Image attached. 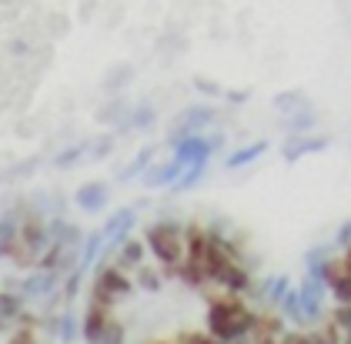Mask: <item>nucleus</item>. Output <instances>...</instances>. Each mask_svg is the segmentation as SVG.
<instances>
[{
	"label": "nucleus",
	"instance_id": "1",
	"mask_svg": "<svg viewBox=\"0 0 351 344\" xmlns=\"http://www.w3.org/2000/svg\"><path fill=\"white\" fill-rule=\"evenodd\" d=\"M324 338L328 344H351V234L324 267Z\"/></svg>",
	"mask_w": 351,
	"mask_h": 344
},
{
	"label": "nucleus",
	"instance_id": "2",
	"mask_svg": "<svg viewBox=\"0 0 351 344\" xmlns=\"http://www.w3.org/2000/svg\"><path fill=\"white\" fill-rule=\"evenodd\" d=\"M231 344H328V338L322 331H301V328H291L281 318L261 311L258 321H254V328Z\"/></svg>",
	"mask_w": 351,
	"mask_h": 344
},
{
	"label": "nucleus",
	"instance_id": "3",
	"mask_svg": "<svg viewBox=\"0 0 351 344\" xmlns=\"http://www.w3.org/2000/svg\"><path fill=\"white\" fill-rule=\"evenodd\" d=\"M17 238H21V221L14 214H3L0 217V258H14Z\"/></svg>",
	"mask_w": 351,
	"mask_h": 344
},
{
	"label": "nucleus",
	"instance_id": "4",
	"mask_svg": "<svg viewBox=\"0 0 351 344\" xmlns=\"http://www.w3.org/2000/svg\"><path fill=\"white\" fill-rule=\"evenodd\" d=\"M54 284H57V271H44V274H37V278H27L21 291L34 297V294H47Z\"/></svg>",
	"mask_w": 351,
	"mask_h": 344
},
{
	"label": "nucleus",
	"instance_id": "5",
	"mask_svg": "<svg viewBox=\"0 0 351 344\" xmlns=\"http://www.w3.org/2000/svg\"><path fill=\"white\" fill-rule=\"evenodd\" d=\"M77 204H81V208H87V211H94V208L101 204V187L87 184L84 191H77Z\"/></svg>",
	"mask_w": 351,
	"mask_h": 344
},
{
	"label": "nucleus",
	"instance_id": "6",
	"mask_svg": "<svg viewBox=\"0 0 351 344\" xmlns=\"http://www.w3.org/2000/svg\"><path fill=\"white\" fill-rule=\"evenodd\" d=\"M21 297L17 294H0V318H17L21 315Z\"/></svg>",
	"mask_w": 351,
	"mask_h": 344
},
{
	"label": "nucleus",
	"instance_id": "7",
	"mask_svg": "<svg viewBox=\"0 0 351 344\" xmlns=\"http://www.w3.org/2000/svg\"><path fill=\"white\" fill-rule=\"evenodd\" d=\"M10 344H37V341H34V331H17L10 338Z\"/></svg>",
	"mask_w": 351,
	"mask_h": 344
},
{
	"label": "nucleus",
	"instance_id": "8",
	"mask_svg": "<svg viewBox=\"0 0 351 344\" xmlns=\"http://www.w3.org/2000/svg\"><path fill=\"white\" fill-rule=\"evenodd\" d=\"M60 328H64V331H60V338H64V341H74V324L64 318V321H60Z\"/></svg>",
	"mask_w": 351,
	"mask_h": 344
}]
</instances>
